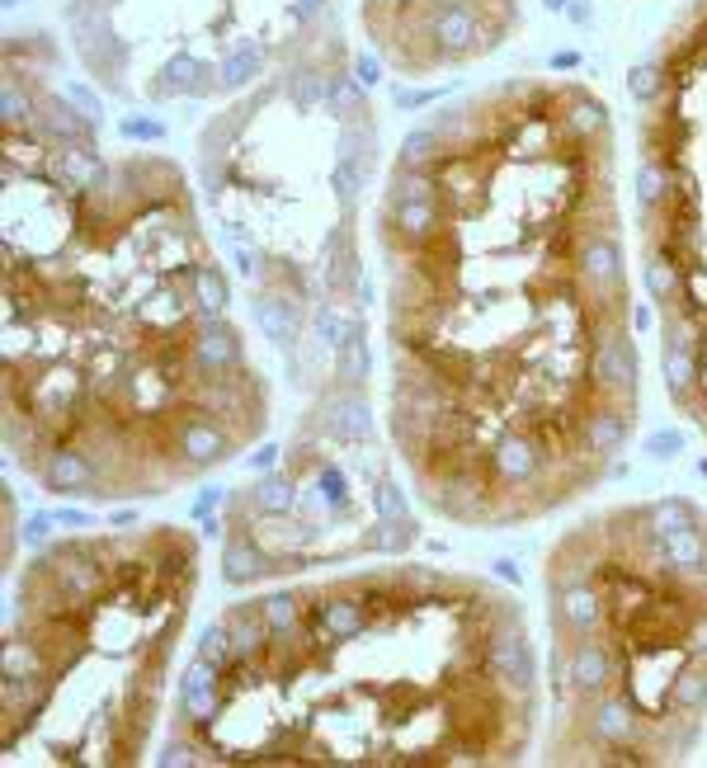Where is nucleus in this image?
<instances>
[{"mask_svg":"<svg viewBox=\"0 0 707 768\" xmlns=\"http://www.w3.org/2000/svg\"><path fill=\"white\" fill-rule=\"evenodd\" d=\"M608 109L514 80L438 109L377 208L387 444L424 509L523 529L599 491L642 420Z\"/></svg>","mask_w":707,"mask_h":768,"instance_id":"f257e3e1","label":"nucleus"},{"mask_svg":"<svg viewBox=\"0 0 707 768\" xmlns=\"http://www.w3.org/2000/svg\"><path fill=\"white\" fill-rule=\"evenodd\" d=\"M226 307L175 161L71 184L5 127V448L42 491L151 500L236 462L274 392Z\"/></svg>","mask_w":707,"mask_h":768,"instance_id":"f03ea898","label":"nucleus"},{"mask_svg":"<svg viewBox=\"0 0 707 768\" xmlns=\"http://www.w3.org/2000/svg\"><path fill=\"white\" fill-rule=\"evenodd\" d=\"M533 741L519 594L396 561L226 608L179 679L161 764H519Z\"/></svg>","mask_w":707,"mask_h":768,"instance_id":"7ed1b4c3","label":"nucleus"},{"mask_svg":"<svg viewBox=\"0 0 707 768\" xmlns=\"http://www.w3.org/2000/svg\"><path fill=\"white\" fill-rule=\"evenodd\" d=\"M547 764H679L707 721V509L628 500L543 566Z\"/></svg>","mask_w":707,"mask_h":768,"instance_id":"20e7f679","label":"nucleus"},{"mask_svg":"<svg viewBox=\"0 0 707 768\" xmlns=\"http://www.w3.org/2000/svg\"><path fill=\"white\" fill-rule=\"evenodd\" d=\"M198 580V537L179 523L34 552L5 614V768H119L147 755Z\"/></svg>","mask_w":707,"mask_h":768,"instance_id":"39448f33","label":"nucleus"}]
</instances>
